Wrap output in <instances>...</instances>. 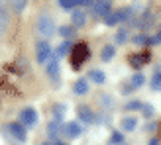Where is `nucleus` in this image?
Instances as JSON below:
<instances>
[{
    "instance_id": "f257e3e1",
    "label": "nucleus",
    "mask_w": 161,
    "mask_h": 145,
    "mask_svg": "<svg viewBox=\"0 0 161 145\" xmlns=\"http://www.w3.org/2000/svg\"><path fill=\"white\" fill-rule=\"evenodd\" d=\"M69 57H71V67H73L75 71H79L85 65V61L91 57V49H88V45L85 41H80V43H77L73 49H71Z\"/></svg>"
},
{
    "instance_id": "f03ea898",
    "label": "nucleus",
    "mask_w": 161,
    "mask_h": 145,
    "mask_svg": "<svg viewBox=\"0 0 161 145\" xmlns=\"http://www.w3.org/2000/svg\"><path fill=\"white\" fill-rule=\"evenodd\" d=\"M36 31L42 37H51L55 34V22H53L51 16H47V14L39 16L37 22H36Z\"/></svg>"
},
{
    "instance_id": "7ed1b4c3",
    "label": "nucleus",
    "mask_w": 161,
    "mask_h": 145,
    "mask_svg": "<svg viewBox=\"0 0 161 145\" xmlns=\"http://www.w3.org/2000/svg\"><path fill=\"white\" fill-rule=\"evenodd\" d=\"M91 12L96 16V18H102L104 20L112 12V2H110V0H100V2H98V0H94L92 6H91Z\"/></svg>"
},
{
    "instance_id": "20e7f679",
    "label": "nucleus",
    "mask_w": 161,
    "mask_h": 145,
    "mask_svg": "<svg viewBox=\"0 0 161 145\" xmlns=\"http://www.w3.org/2000/svg\"><path fill=\"white\" fill-rule=\"evenodd\" d=\"M6 132L10 133L16 141H20V143H24V141L28 139V132H26V127H24L20 122H12V124H8V126H6Z\"/></svg>"
},
{
    "instance_id": "39448f33",
    "label": "nucleus",
    "mask_w": 161,
    "mask_h": 145,
    "mask_svg": "<svg viewBox=\"0 0 161 145\" xmlns=\"http://www.w3.org/2000/svg\"><path fill=\"white\" fill-rule=\"evenodd\" d=\"M18 122L24 126V127H31L37 124V112L34 108H24L20 114H18Z\"/></svg>"
},
{
    "instance_id": "423d86ee",
    "label": "nucleus",
    "mask_w": 161,
    "mask_h": 145,
    "mask_svg": "<svg viewBox=\"0 0 161 145\" xmlns=\"http://www.w3.org/2000/svg\"><path fill=\"white\" fill-rule=\"evenodd\" d=\"M151 59V53L149 51H140V53H132L130 57H128V63L134 67V69H140L143 65H147Z\"/></svg>"
},
{
    "instance_id": "0eeeda50",
    "label": "nucleus",
    "mask_w": 161,
    "mask_h": 145,
    "mask_svg": "<svg viewBox=\"0 0 161 145\" xmlns=\"http://www.w3.org/2000/svg\"><path fill=\"white\" fill-rule=\"evenodd\" d=\"M51 47H49V43L47 41H39L37 45H36V59H37V63H47L51 59Z\"/></svg>"
},
{
    "instance_id": "6e6552de",
    "label": "nucleus",
    "mask_w": 161,
    "mask_h": 145,
    "mask_svg": "<svg viewBox=\"0 0 161 145\" xmlns=\"http://www.w3.org/2000/svg\"><path fill=\"white\" fill-rule=\"evenodd\" d=\"M45 71H47V77H49L51 80H55V83L59 80V71H61V67H59V59L55 57V55H51V59L47 61Z\"/></svg>"
},
{
    "instance_id": "1a4fd4ad",
    "label": "nucleus",
    "mask_w": 161,
    "mask_h": 145,
    "mask_svg": "<svg viewBox=\"0 0 161 145\" xmlns=\"http://www.w3.org/2000/svg\"><path fill=\"white\" fill-rule=\"evenodd\" d=\"M63 133H65L69 139H75V137H79V135L83 133V126L79 122H69V124L63 126Z\"/></svg>"
},
{
    "instance_id": "9d476101",
    "label": "nucleus",
    "mask_w": 161,
    "mask_h": 145,
    "mask_svg": "<svg viewBox=\"0 0 161 145\" xmlns=\"http://www.w3.org/2000/svg\"><path fill=\"white\" fill-rule=\"evenodd\" d=\"M86 24V12L80 10V8H77V10L71 12V26L73 28H83Z\"/></svg>"
},
{
    "instance_id": "9b49d317",
    "label": "nucleus",
    "mask_w": 161,
    "mask_h": 145,
    "mask_svg": "<svg viewBox=\"0 0 161 145\" xmlns=\"http://www.w3.org/2000/svg\"><path fill=\"white\" fill-rule=\"evenodd\" d=\"M151 24H153V16H151L149 10H146V12L140 16V18H136V20H134V26H136V28H140V30H147Z\"/></svg>"
},
{
    "instance_id": "f8f14e48",
    "label": "nucleus",
    "mask_w": 161,
    "mask_h": 145,
    "mask_svg": "<svg viewBox=\"0 0 161 145\" xmlns=\"http://www.w3.org/2000/svg\"><path fill=\"white\" fill-rule=\"evenodd\" d=\"M77 114H79V120H80V122H85V124H92L94 122V112L88 106H80Z\"/></svg>"
},
{
    "instance_id": "ddd939ff",
    "label": "nucleus",
    "mask_w": 161,
    "mask_h": 145,
    "mask_svg": "<svg viewBox=\"0 0 161 145\" xmlns=\"http://www.w3.org/2000/svg\"><path fill=\"white\" fill-rule=\"evenodd\" d=\"M120 127H122L124 132H134L136 127H138V118L136 116H124L122 122H120Z\"/></svg>"
},
{
    "instance_id": "4468645a",
    "label": "nucleus",
    "mask_w": 161,
    "mask_h": 145,
    "mask_svg": "<svg viewBox=\"0 0 161 145\" xmlns=\"http://www.w3.org/2000/svg\"><path fill=\"white\" fill-rule=\"evenodd\" d=\"M73 90H75V94H79V96H85V94L88 92V80H86V78H79V80H75Z\"/></svg>"
},
{
    "instance_id": "2eb2a0df",
    "label": "nucleus",
    "mask_w": 161,
    "mask_h": 145,
    "mask_svg": "<svg viewBox=\"0 0 161 145\" xmlns=\"http://www.w3.org/2000/svg\"><path fill=\"white\" fill-rule=\"evenodd\" d=\"M88 80H92V83H96V84H104L106 83V75H104L100 69H92L91 72H88Z\"/></svg>"
},
{
    "instance_id": "dca6fc26",
    "label": "nucleus",
    "mask_w": 161,
    "mask_h": 145,
    "mask_svg": "<svg viewBox=\"0 0 161 145\" xmlns=\"http://www.w3.org/2000/svg\"><path fill=\"white\" fill-rule=\"evenodd\" d=\"M63 130H61V126H59V122H49V126H47V135H49L51 139H55L57 141V137H59V133H61Z\"/></svg>"
},
{
    "instance_id": "f3484780",
    "label": "nucleus",
    "mask_w": 161,
    "mask_h": 145,
    "mask_svg": "<svg viewBox=\"0 0 161 145\" xmlns=\"http://www.w3.org/2000/svg\"><path fill=\"white\" fill-rule=\"evenodd\" d=\"M65 110H67V106H65V104H53L51 112H53V118H55V122H61V120H63V116H65Z\"/></svg>"
},
{
    "instance_id": "a211bd4d",
    "label": "nucleus",
    "mask_w": 161,
    "mask_h": 145,
    "mask_svg": "<svg viewBox=\"0 0 161 145\" xmlns=\"http://www.w3.org/2000/svg\"><path fill=\"white\" fill-rule=\"evenodd\" d=\"M149 86H151V90H161V69H157L153 75H151V80H149Z\"/></svg>"
},
{
    "instance_id": "6ab92c4d",
    "label": "nucleus",
    "mask_w": 161,
    "mask_h": 145,
    "mask_svg": "<svg viewBox=\"0 0 161 145\" xmlns=\"http://www.w3.org/2000/svg\"><path fill=\"white\" fill-rule=\"evenodd\" d=\"M114 55H116V47L114 45H106V47H102V51H100V59L102 61H110Z\"/></svg>"
},
{
    "instance_id": "aec40b11",
    "label": "nucleus",
    "mask_w": 161,
    "mask_h": 145,
    "mask_svg": "<svg viewBox=\"0 0 161 145\" xmlns=\"http://www.w3.org/2000/svg\"><path fill=\"white\" fill-rule=\"evenodd\" d=\"M59 6L63 10H77V6H80V0H59Z\"/></svg>"
},
{
    "instance_id": "412c9836",
    "label": "nucleus",
    "mask_w": 161,
    "mask_h": 145,
    "mask_svg": "<svg viewBox=\"0 0 161 145\" xmlns=\"http://www.w3.org/2000/svg\"><path fill=\"white\" fill-rule=\"evenodd\" d=\"M6 28H8V14H6V8L0 4V35L6 31Z\"/></svg>"
},
{
    "instance_id": "4be33fe9",
    "label": "nucleus",
    "mask_w": 161,
    "mask_h": 145,
    "mask_svg": "<svg viewBox=\"0 0 161 145\" xmlns=\"http://www.w3.org/2000/svg\"><path fill=\"white\" fill-rule=\"evenodd\" d=\"M114 41H116V45L126 43V41H128V30H124V28L116 30V34H114Z\"/></svg>"
},
{
    "instance_id": "5701e85b",
    "label": "nucleus",
    "mask_w": 161,
    "mask_h": 145,
    "mask_svg": "<svg viewBox=\"0 0 161 145\" xmlns=\"http://www.w3.org/2000/svg\"><path fill=\"white\" fill-rule=\"evenodd\" d=\"M143 83H146V77H143V72H136V75L132 77V80H130V86L136 90V88H140Z\"/></svg>"
},
{
    "instance_id": "b1692460",
    "label": "nucleus",
    "mask_w": 161,
    "mask_h": 145,
    "mask_svg": "<svg viewBox=\"0 0 161 145\" xmlns=\"http://www.w3.org/2000/svg\"><path fill=\"white\" fill-rule=\"evenodd\" d=\"M143 108V102H140V100H130L124 106V110L126 112H138V110H142Z\"/></svg>"
},
{
    "instance_id": "393cba45",
    "label": "nucleus",
    "mask_w": 161,
    "mask_h": 145,
    "mask_svg": "<svg viewBox=\"0 0 161 145\" xmlns=\"http://www.w3.org/2000/svg\"><path fill=\"white\" fill-rule=\"evenodd\" d=\"M69 49H73V47H71V43H69V41H63V43L57 47V53H55V57L59 59V57H63V55H67Z\"/></svg>"
},
{
    "instance_id": "a878e982",
    "label": "nucleus",
    "mask_w": 161,
    "mask_h": 145,
    "mask_svg": "<svg viewBox=\"0 0 161 145\" xmlns=\"http://www.w3.org/2000/svg\"><path fill=\"white\" fill-rule=\"evenodd\" d=\"M59 34H61L63 37H73V35H75V28H73V26H61V28H59Z\"/></svg>"
},
{
    "instance_id": "bb28decb",
    "label": "nucleus",
    "mask_w": 161,
    "mask_h": 145,
    "mask_svg": "<svg viewBox=\"0 0 161 145\" xmlns=\"http://www.w3.org/2000/svg\"><path fill=\"white\" fill-rule=\"evenodd\" d=\"M132 41L136 45H146L147 47V34H140V35H134L132 37Z\"/></svg>"
},
{
    "instance_id": "cd10ccee",
    "label": "nucleus",
    "mask_w": 161,
    "mask_h": 145,
    "mask_svg": "<svg viewBox=\"0 0 161 145\" xmlns=\"http://www.w3.org/2000/svg\"><path fill=\"white\" fill-rule=\"evenodd\" d=\"M142 114H143V118H151L155 114V108L151 106V104H143V108H142Z\"/></svg>"
},
{
    "instance_id": "c85d7f7f",
    "label": "nucleus",
    "mask_w": 161,
    "mask_h": 145,
    "mask_svg": "<svg viewBox=\"0 0 161 145\" xmlns=\"http://www.w3.org/2000/svg\"><path fill=\"white\" fill-rule=\"evenodd\" d=\"M126 139H124V135H122V132H112V135H110V143H124Z\"/></svg>"
},
{
    "instance_id": "c756f323",
    "label": "nucleus",
    "mask_w": 161,
    "mask_h": 145,
    "mask_svg": "<svg viewBox=\"0 0 161 145\" xmlns=\"http://www.w3.org/2000/svg\"><path fill=\"white\" fill-rule=\"evenodd\" d=\"M14 8L16 10H24V8H26V2H14Z\"/></svg>"
},
{
    "instance_id": "7c9ffc66",
    "label": "nucleus",
    "mask_w": 161,
    "mask_h": 145,
    "mask_svg": "<svg viewBox=\"0 0 161 145\" xmlns=\"http://www.w3.org/2000/svg\"><path fill=\"white\" fill-rule=\"evenodd\" d=\"M155 127H157V124H149V126L146 127V130H147V132H153V130H155Z\"/></svg>"
},
{
    "instance_id": "2f4dec72",
    "label": "nucleus",
    "mask_w": 161,
    "mask_h": 145,
    "mask_svg": "<svg viewBox=\"0 0 161 145\" xmlns=\"http://www.w3.org/2000/svg\"><path fill=\"white\" fill-rule=\"evenodd\" d=\"M149 145H159V139H149Z\"/></svg>"
},
{
    "instance_id": "473e14b6",
    "label": "nucleus",
    "mask_w": 161,
    "mask_h": 145,
    "mask_svg": "<svg viewBox=\"0 0 161 145\" xmlns=\"http://www.w3.org/2000/svg\"><path fill=\"white\" fill-rule=\"evenodd\" d=\"M51 145H69V143H63V141H59V139H57V141H53Z\"/></svg>"
},
{
    "instance_id": "72a5a7b5",
    "label": "nucleus",
    "mask_w": 161,
    "mask_h": 145,
    "mask_svg": "<svg viewBox=\"0 0 161 145\" xmlns=\"http://www.w3.org/2000/svg\"><path fill=\"white\" fill-rule=\"evenodd\" d=\"M39 145H51V143H39Z\"/></svg>"
},
{
    "instance_id": "f704fd0d",
    "label": "nucleus",
    "mask_w": 161,
    "mask_h": 145,
    "mask_svg": "<svg viewBox=\"0 0 161 145\" xmlns=\"http://www.w3.org/2000/svg\"><path fill=\"white\" fill-rule=\"evenodd\" d=\"M159 34H161V28H159Z\"/></svg>"
}]
</instances>
